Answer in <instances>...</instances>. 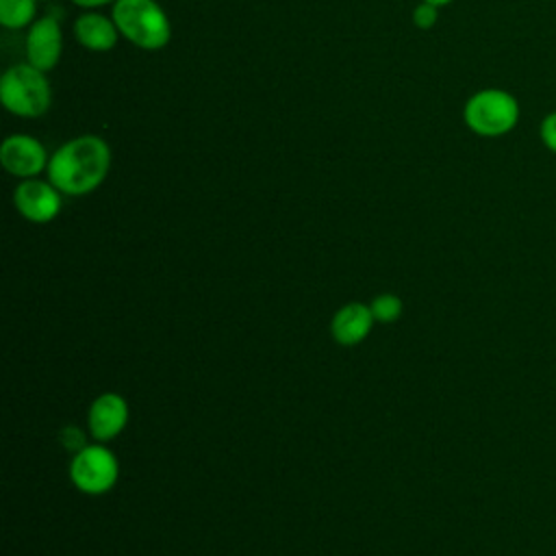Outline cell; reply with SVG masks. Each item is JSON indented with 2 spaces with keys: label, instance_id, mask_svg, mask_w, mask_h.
Here are the masks:
<instances>
[{
  "label": "cell",
  "instance_id": "8fae6325",
  "mask_svg": "<svg viewBox=\"0 0 556 556\" xmlns=\"http://www.w3.org/2000/svg\"><path fill=\"white\" fill-rule=\"evenodd\" d=\"M374 321L376 319H374V313L369 306H365L361 302H350L334 313V317L330 321V332L337 343L356 345L369 334Z\"/></svg>",
  "mask_w": 556,
  "mask_h": 556
},
{
  "label": "cell",
  "instance_id": "9c48e42d",
  "mask_svg": "<svg viewBox=\"0 0 556 556\" xmlns=\"http://www.w3.org/2000/svg\"><path fill=\"white\" fill-rule=\"evenodd\" d=\"M128 421V404L117 393H102L89 408V432L96 441L117 437Z\"/></svg>",
  "mask_w": 556,
  "mask_h": 556
},
{
  "label": "cell",
  "instance_id": "9a60e30c",
  "mask_svg": "<svg viewBox=\"0 0 556 556\" xmlns=\"http://www.w3.org/2000/svg\"><path fill=\"white\" fill-rule=\"evenodd\" d=\"M539 139L541 143L556 154V111L547 113L539 124Z\"/></svg>",
  "mask_w": 556,
  "mask_h": 556
},
{
  "label": "cell",
  "instance_id": "6da1fadb",
  "mask_svg": "<svg viewBox=\"0 0 556 556\" xmlns=\"http://www.w3.org/2000/svg\"><path fill=\"white\" fill-rule=\"evenodd\" d=\"M111 169V148L100 135H78L61 143L48 163V180L65 195L96 191Z\"/></svg>",
  "mask_w": 556,
  "mask_h": 556
},
{
  "label": "cell",
  "instance_id": "52a82bcc",
  "mask_svg": "<svg viewBox=\"0 0 556 556\" xmlns=\"http://www.w3.org/2000/svg\"><path fill=\"white\" fill-rule=\"evenodd\" d=\"M61 195L63 193L50 180L26 178L13 189V204L24 219L33 224H48L61 213Z\"/></svg>",
  "mask_w": 556,
  "mask_h": 556
},
{
  "label": "cell",
  "instance_id": "7a4b0ae2",
  "mask_svg": "<svg viewBox=\"0 0 556 556\" xmlns=\"http://www.w3.org/2000/svg\"><path fill=\"white\" fill-rule=\"evenodd\" d=\"M111 17L119 35L141 50L156 52L172 41V22L156 0H117Z\"/></svg>",
  "mask_w": 556,
  "mask_h": 556
},
{
  "label": "cell",
  "instance_id": "ba28073f",
  "mask_svg": "<svg viewBox=\"0 0 556 556\" xmlns=\"http://www.w3.org/2000/svg\"><path fill=\"white\" fill-rule=\"evenodd\" d=\"M26 63L35 65L37 70L50 72L56 67L63 54V28L61 22L52 15L37 17L26 33L24 39Z\"/></svg>",
  "mask_w": 556,
  "mask_h": 556
},
{
  "label": "cell",
  "instance_id": "8992f818",
  "mask_svg": "<svg viewBox=\"0 0 556 556\" xmlns=\"http://www.w3.org/2000/svg\"><path fill=\"white\" fill-rule=\"evenodd\" d=\"M0 163L7 174L26 180L37 178L41 172L48 169L50 154L37 137L26 132H13L0 143Z\"/></svg>",
  "mask_w": 556,
  "mask_h": 556
},
{
  "label": "cell",
  "instance_id": "5bb4252c",
  "mask_svg": "<svg viewBox=\"0 0 556 556\" xmlns=\"http://www.w3.org/2000/svg\"><path fill=\"white\" fill-rule=\"evenodd\" d=\"M439 20V7L430 4V2H419L415 9H413V24L421 30H430Z\"/></svg>",
  "mask_w": 556,
  "mask_h": 556
},
{
  "label": "cell",
  "instance_id": "7c38bea8",
  "mask_svg": "<svg viewBox=\"0 0 556 556\" xmlns=\"http://www.w3.org/2000/svg\"><path fill=\"white\" fill-rule=\"evenodd\" d=\"M37 20V0H0V24L20 30Z\"/></svg>",
  "mask_w": 556,
  "mask_h": 556
},
{
  "label": "cell",
  "instance_id": "277c9868",
  "mask_svg": "<svg viewBox=\"0 0 556 556\" xmlns=\"http://www.w3.org/2000/svg\"><path fill=\"white\" fill-rule=\"evenodd\" d=\"M521 109L517 98L500 87H486L467 98L463 106L465 126L478 137H504L519 122Z\"/></svg>",
  "mask_w": 556,
  "mask_h": 556
},
{
  "label": "cell",
  "instance_id": "5b68a950",
  "mask_svg": "<svg viewBox=\"0 0 556 556\" xmlns=\"http://www.w3.org/2000/svg\"><path fill=\"white\" fill-rule=\"evenodd\" d=\"M119 476L117 458L104 445H87L76 452L70 463V478L74 486L87 495H100L115 486Z\"/></svg>",
  "mask_w": 556,
  "mask_h": 556
},
{
  "label": "cell",
  "instance_id": "2e32d148",
  "mask_svg": "<svg viewBox=\"0 0 556 556\" xmlns=\"http://www.w3.org/2000/svg\"><path fill=\"white\" fill-rule=\"evenodd\" d=\"M59 439H61L63 447L70 450V452H80V450L87 447V443H85V432H83L80 428H76V426H65V428L61 430Z\"/></svg>",
  "mask_w": 556,
  "mask_h": 556
},
{
  "label": "cell",
  "instance_id": "3957f363",
  "mask_svg": "<svg viewBox=\"0 0 556 556\" xmlns=\"http://www.w3.org/2000/svg\"><path fill=\"white\" fill-rule=\"evenodd\" d=\"M0 102L17 117H41L52 104L48 72L30 63H15L0 78Z\"/></svg>",
  "mask_w": 556,
  "mask_h": 556
},
{
  "label": "cell",
  "instance_id": "ac0fdd59",
  "mask_svg": "<svg viewBox=\"0 0 556 556\" xmlns=\"http://www.w3.org/2000/svg\"><path fill=\"white\" fill-rule=\"evenodd\" d=\"M424 2H430V4H434V7H445V4H450V2H454V0H424Z\"/></svg>",
  "mask_w": 556,
  "mask_h": 556
},
{
  "label": "cell",
  "instance_id": "30bf717a",
  "mask_svg": "<svg viewBox=\"0 0 556 556\" xmlns=\"http://www.w3.org/2000/svg\"><path fill=\"white\" fill-rule=\"evenodd\" d=\"M76 41L91 52H109L117 46L119 28L111 15L98 11H85L74 22Z\"/></svg>",
  "mask_w": 556,
  "mask_h": 556
},
{
  "label": "cell",
  "instance_id": "e0dca14e",
  "mask_svg": "<svg viewBox=\"0 0 556 556\" xmlns=\"http://www.w3.org/2000/svg\"><path fill=\"white\" fill-rule=\"evenodd\" d=\"M76 7L80 9H87V11H93V9H100L104 4H115L117 0H72Z\"/></svg>",
  "mask_w": 556,
  "mask_h": 556
},
{
  "label": "cell",
  "instance_id": "4fadbf2b",
  "mask_svg": "<svg viewBox=\"0 0 556 556\" xmlns=\"http://www.w3.org/2000/svg\"><path fill=\"white\" fill-rule=\"evenodd\" d=\"M369 308H371L376 321L391 324V321H395L402 315V300L395 298L393 293H382V295L374 298Z\"/></svg>",
  "mask_w": 556,
  "mask_h": 556
}]
</instances>
